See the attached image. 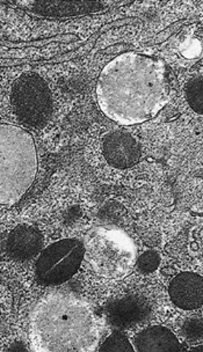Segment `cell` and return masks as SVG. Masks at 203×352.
I'll return each mask as SVG.
<instances>
[{"label": "cell", "instance_id": "cell-1", "mask_svg": "<svg viewBox=\"0 0 203 352\" xmlns=\"http://www.w3.org/2000/svg\"><path fill=\"white\" fill-rule=\"evenodd\" d=\"M96 99L101 111L118 124L150 121L169 101L164 63L136 52L118 56L100 74Z\"/></svg>", "mask_w": 203, "mask_h": 352}, {"label": "cell", "instance_id": "cell-2", "mask_svg": "<svg viewBox=\"0 0 203 352\" xmlns=\"http://www.w3.org/2000/svg\"><path fill=\"white\" fill-rule=\"evenodd\" d=\"M30 338L35 351H96L100 342L98 320L91 305L77 294L52 292L34 307Z\"/></svg>", "mask_w": 203, "mask_h": 352}, {"label": "cell", "instance_id": "cell-3", "mask_svg": "<svg viewBox=\"0 0 203 352\" xmlns=\"http://www.w3.org/2000/svg\"><path fill=\"white\" fill-rule=\"evenodd\" d=\"M36 146L30 132L0 124V206L19 202L35 181Z\"/></svg>", "mask_w": 203, "mask_h": 352}, {"label": "cell", "instance_id": "cell-4", "mask_svg": "<svg viewBox=\"0 0 203 352\" xmlns=\"http://www.w3.org/2000/svg\"><path fill=\"white\" fill-rule=\"evenodd\" d=\"M85 255L98 275L118 279L128 275L136 263V246L121 228L99 226L89 232Z\"/></svg>", "mask_w": 203, "mask_h": 352}, {"label": "cell", "instance_id": "cell-5", "mask_svg": "<svg viewBox=\"0 0 203 352\" xmlns=\"http://www.w3.org/2000/svg\"><path fill=\"white\" fill-rule=\"evenodd\" d=\"M11 101L17 118L33 128L47 124L52 116V92L39 74H21L12 86Z\"/></svg>", "mask_w": 203, "mask_h": 352}, {"label": "cell", "instance_id": "cell-6", "mask_svg": "<svg viewBox=\"0 0 203 352\" xmlns=\"http://www.w3.org/2000/svg\"><path fill=\"white\" fill-rule=\"evenodd\" d=\"M85 256V247L78 239H64L42 250L35 263L39 282L59 285L77 274Z\"/></svg>", "mask_w": 203, "mask_h": 352}, {"label": "cell", "instance_id": "cell-7", "mask_svg": "<svg viewBox=\"0 0 203 352\" xmlns=\"http://www.w3.org/2000/svg\"><path fill=\"white\" fill-rule=\"evenodd\" d=\"M151 312L145 297L137 294H123L111 299L106 307L108 322L115 328L128 329L145 322Z\"/></svg>", "mask_w": 203, "mask_h": 352}, {"label": "cell", "instance_id": "cell-8", "mask_svg": "<svg viewBox=\"0 0 203 352\" xmlns=\"http://www.w3.org/2000/svg\"><path fill=\"white\" fill-rule=\"evenodd\" d=\"M103 151L106 162L115 168H129L140 160V144L129 132L122 130L108 133Z\"/></svg>", "mask_w": 203, "mask_h": 352}, {"label": "cell", "instance_id": "cell-9", "mask_svg": "<svg viewBox=\"0 0 203 352\" xmlns=\"http://www.w3.org/2000/svg\"><path fill=\"white\" fill-rule=\"evenodd\" d=\"M169 294L178 308L185 311L199 309L203 302L202 277L195 272H181L172 279Z\"/></svg>", "mask_w": 203, "mask_h": 352}, {"label": "cell", "instance_id": "cell-10", "mask_svg": "<svg viewBox=\"0 0 203 352\" xmlns=\"http://www.w3.org/2000/svg\"><path fill=\"white\" fill-rule=\"evenodd\" d=\"M133 350L138 352L184 351L177 336L167 327L152 326L135 335L131 340Z\"/></svg>", "mask_w": 203, "mask_h": 352}, {"label": "cell", "instance_id": "cell-11", "mask_svg": "<svg viewBox=\"0 0 203 352\" xmlns=\"http://www.w3.org/2000/svg\"><path fill=\"white\" fill-rule=\"evenodd\" d=\"M43 246V235L33 225H19L10 233L8 252L12 258L27 261L35 256Z\"/></svg>", "mask_w": 203, "mask_h": 352}, {"label": "cell", "instance_id": "cell-12", "mask_svg": "<svg viewBox=\"0 0 203 352\" xmlns=\"http://www.w3.org/2000/svg\"><path fill=\"white\" fill-rule=\"evenodd\" d=\"M30 5L34 12L48 16L86 14L104 8V5L96 1H35Z\"/></svg>", "mask_w": 203, "mask_h": 352}, {"label": "cell", "instance_id": "cell-13", "mask_svg": "<svg viewBox=\"0 0 203 352\" xmlns=\"http://www.w3.org/2000/svg\"><path fill=\"white\" fill-rule=\"evenodd\" d=\"M203 89H202V76L200 74L197 77L193 78L189 81L186 87V98L195 113L202 114L203 111Z\"/></svg>", "mask_w": 203, "mask_h": 352}, {"label": "cell", "instance_id": "cell-14", "mask_svg": "<svg viewBox=\"0 0 203 352\" xmlns=\"http://www.w3.org/2000/svg\"><path fill=\"white\" fill-rule=\"evenodd\" d=\"M98 350L100 352H135L129 338L121 333H114L108 336Z\"/></svg>", "mask_w": 203, "mask_h": 352}, {"label": "cell", "instance_id": "cell-15", "mask_svg": "<svg viewBox=\"0 0 203 352\" xmlns=\"http://www.w3.org/2000/svg\"><path fill=\"white\" fill-rule=\"evenodd\" d=\"M137 268L143 274H151L160 265V256L155 250H149L136 258Z\"/></svg>", "mask_w": 203, "mask_h": 352}, {"label": "cell", "instance_id": "cell-16", "mask_svg": "<svg viewBox=\"0 0 203 352\" xmlns=\"http://www.w3.org/2000/svg\"><path fill=\"white\" fill-rule=\"evenodd\" d=\"M182 333L191 340H199L203 336V322L201 318L189 319L182 326Z\"/></svg>", "mask_w": 203, "mask_h": 352}, {"label": "cell", "instance_id": "cell-17", "mask_svg": "<svg viewBox=\"0 0 203 352\" xmlns=\"http://www.w3.org/2000/svg\"><path fill=\"white\" fill-rule=\"evenodd\" d=\"M203 346L202 345H200V346H197V348H193L192 351H200L202 352Z\"/></svg>", "mask_w": 203, "mask_h": 352}]
</instances>
